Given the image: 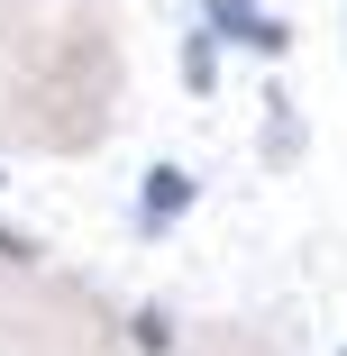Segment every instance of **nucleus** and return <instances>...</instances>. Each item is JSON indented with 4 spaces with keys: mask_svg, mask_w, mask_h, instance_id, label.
Segmentation results:
<instances>
[{
    "mask_svg": "<svg viewBox=\"0 0 347 356\" xmlns=\"http://www.w3.org/2000/svg\"><path fill=\"white\" fill-rule=\"evenodd\" d=\"M192 201H201L192 165H147V183H137V238H174L192 220Z\"/></svg>",
    "mask_w": 347,
    "mask_h": 356,
    "instance_id": "f257e3e1",
    "label": "nucleus"
},
{
    "mask_svg": "<svg viewBox=\"0 0 347 356\" xmlns=\"http://www.w3.org/2000/svg\"><path fill=\"white\" fill-rule=\"evenodd\" d=\"M201 28H211L220 46H247V55H284L293 28L265 19V0H201Z\"/></svg>",
    "mask_w": 347,
    "mask_h": 356,
    "instance_id": "f03ea898",
    "label": "nucleus"
},
{
    "mask_svg": "<svg viewBox=\"0 0 347 356\" xmlns=\"http://www.w3.org/2000/svg\"><path fill=\"white\" fill-rule=\"evenodd\" d=\"M128 347H137V356H174V347H183V320H174L165 302H137V311H128Z\"/></svg>",
    "mask_w": 347,
    "mask_h": 356,
    "instance_id": "20e7f679",
    "label": "nucleus"
},
{
    "mask_svg": "<svg viewBox=\"0 0 347 356\" xmlns=\"http://www.w3.org/2000/svg\"><path fill=\"white\" fill-rule=\"evenodd\" d=\"M265 156H274V165L302 156V119H293V101H265Z\"/></svg>",
    "mask_w": 347,
    "mask_h": 356,
    "instance_id": "39448f33",
    "label": "nucleus"
},
{
    "mask_svg": "<svg viewBox=\"0 0 347 356\" xmlns=\"http://www.w3.org/2000/svg\"><path fill=\"white\" fill-rule=\"evenodd\" d=\"M0 183H10V165H0Z\"/></svg>",
    "mask_w": 347,
    "mask_h": 356,
    "instance_id": "0eeeda50",
    "label": "nucleus"
},
{
    "mask_svg": "<svg viewBox=\"0 0 347 356\" xmlns=\"http://www.w3.org/2000/svg\"><path fill=\"white\" fill-rule=\"evenodd\" d=\"M0 265H37V238H19V229H0Z\"/></svg>",
    "mask_w": 347,
    "mask_h": 356,
    "instance_id": "423d86ee",
    "label": "nucleus"
},
{
    "mask_svg": "<svg viewBox=\"0 0 347 356\" xmlns=\"http://www.w3.org/2000/svg\"><path fill=\"white\" fill-rule=\"evenodd\" d=\"M220 55H229V46H220L211 28H183V37H174V64H183V92H220Z\"/></svg>",
    "mask_w": 347,
    "mask_h": 356,
    "instance_id": "7ed1b4c3",
    "label": "nucleus"
}]
</instances>
